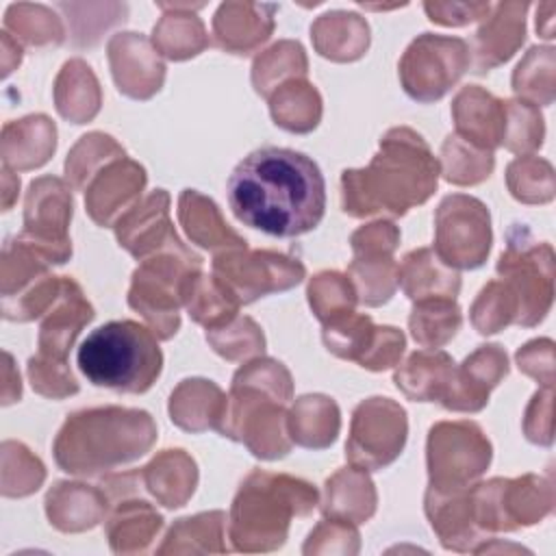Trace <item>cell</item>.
Instances as JSON below:
<instances>
[{
	"label": "cell",
	"instance_id": "cell-1",
	"mask_svg": "<svg viewBox=\"0 0 556 556\" xmlns=\"http://www.w3.org/2000/svg\"><path fill=\"white\" fill-rule=\"evenodd\" d=\"M228 204L235 217L269 237L311 232L326 211V182L317 163L304 152L263 146L232 169Z\"/></svg>",
	"mask_w": 556,
	"mask_h": 556
},
{
	"label": "cell",
	"instance_id": "cell-2",
	"mask_svg": "<svg viewBox=\"0 0 556 556\" xmlns=\"http://www.w3.org/2000/svg\"><path fill=\"white\" fill-rule=\"evenodd\" d=\"M439 161L421 135L406 126L391 128L367 167L341 174V206L352 217L404 215L437 189Z\"/></svg>",
	"mask_w": 556,
	"mask_h": 556
},
{
	"label": "cell",
	"instance_id": "cell-3",
	"mask_svg": "<svg viewBox=\"0 0 556 556\" xmlns=\"http://www.w3.org/2000/svg\"><path fill=\"white\" fill-rule=\"evenodd\" d=\"M293 382L287 367L274 358H254L243 365L226 395V410L219 432L265 460L282 458L291 450L287 413Z\"/></svg>",
	"mask_w": 556,
	"mask_h": 556
},
{
	"label": "cell",
	"instance_id": "cell-4",
	"mask_svg": "<svg viewBox=\"0 0 556 556\" xmlns=\"http://www.w3.org/2000/svg\"><path fill=\"white\" fill-rule=\"evenodd\" d=\"M156 426L139 408H89L70 415L54 439L56 465L76 476H96L143 456Z\"/></svg>",
	"mask_w": 556,
	"mask_h": 556
},
{
	"label": "cell",
	"instance_id": "cell-5",
	"mask_svg": "<svg viewBox=\"0 0 556 556\" xmlns=\"http://www.w3.org/2000/svg\"><path fill=\"white\" fill-rule=\"evenodd\" d=\"M317 504L313 484L285 473L252 471L232 500L228 534L239 552L282 547L291 517H306Z\"/></svg>",
	"mask_w": 556,
	"mask_h": 556
},
{
	"label": "cell",
	"instance_id": "cell-6",
	"mask_svg": "<svg viewBox=\"0 0 556 556\" xmlns=\"http://www.w3.org/2000/svg\"><path fill=\"white\" fill-rule=\"evenodd\" d=\"M156 334L132 319L102 324L91 330L76 352L83 376L117 393H143L161 374L163 354Z\"/></svg>",
	"mask_w": 556,
	"mask_h": 556
},
{
	"label": "cell",
	"instance_id": "cell-7",
	"mask_svg": "<svg viewBox=\"0 0 556 556\" xmlns=\"http://www.w3.org/2000/svg\"><path fill=\"white\" fill-rule=\"evenodd\" d=\"M202 261L180 239L141 261L132 274L128 304L150 324L159 339H169L180 326L182 282Z\"/></svg>",
	"mask_w": 556,
	"mask_h": 556
},
{
	"label": "cell",
	"instance_id": "cell-8",
	"mask_svg": "<svg viewBox=\"0 0 556 556\" xmlns=\"http://www.w3.org/2000/svg\"><path fill=\"white\" fill-rule=\"evenodd\" d=\"M471 513L482 534L513 532L545 519L554 508L549 476L526 473L521 478H491L469 486Z\"/></svg>",
	"mask_w": 556,
	"mask_h": 556
},
{
	"label": "cell",
	"instance_id": "cell-9",
	"mask_svg": "<svg viewBox=\"0 0 556 556\" xmlns=\"http://www.w3.org/2000/svg\"><path fill=\"white\" fill-rule=\"evenodd\" d=\"M506 252L500 254L497 274L517 298L519 326H536L549 311L554 298V250L534 241L523 224L508 230Z\"/></svg>",
	"mask_w": 556,
	"mask_h": 556
},
{
	"label": "cell",
	"instance_id": "cell-10",
	"mask_svg": "<svg viewBox=\"0 0 556 556\" xmlns=\"http://www.w3.org/2000/svg\"><path fill=\"white\" fill-rule=\"evenodd\" d=\"M491 463V443L473 421H439L428 432V476L434 491L473 484Z\"/></svg>",
	"mask_w": 556,
	"mask_h": 556
},
{
	"label": "cell",
	"instance_id": "cell-11",
	"mask_svg": "<svg viewBox=\"0 0 556 556\" xmlns=\"http://www.w3.org/2000/svg\"><path fill=\"white\" fill-rule=\"evenodd\" d=\"M469 63L465 39L424 33L406 48L400 61V80L413 100L428 104L443 98L469 70Z\"/></svg>",
	"mask_w": 556,
	"mask_h": 556
},
{
	"label": "cell",
	"instance_id": "cell-12",
	"mask_svg": "<svg viewBox=\"0 0 556 556\" xmlns=\"http://www.w3.org/2000/svg\"><path fill=\"white\" fill-rule=\"evenodd\" d=\"M491 250L489 208L471 195L443 198L434 213V254L454 269H476Z\"/></svg>",
	"mask_w": 556,
	"mask_h": 556
},
{
	"label": "cell",
	"instance_id": "cell-13",
	"mask_svg": "<svg viewBox=\"0 0 556 556\" xmlns=\"http://www.w3.org/2000/svg\"><path fill=\"white\" fill-rule=\"evenodd\" d=\"M406 410L389 397H369L352 413L345 456L365 471L391 465L406 443Z\"/></svg>",
	"mask_w": 556,
	"mask_h": 556
},
{
	"label": "cell",
	"instance_id": "cell-14",
	"mask_svg": "<svg viewBox=\"0 0 556 556\" xmlns=\"http://www.w3.org/2000/svg\"><path fill=\"white\" fill-rule=\"evenodd\" d=\"M213 276H217L241 304H250L267 293L287 291L302 282L304 265L298 258L269 252L235 248L224 250L213 261Z\"/></svg>",
	"mask_w": 556,
	"mask_h": 556
},
{
	"label": "cell",
	"instance_id": "cell-15",
	"mask_svg": "<svg viewBox=\"0 0 556 556\" xmlns=\"http://www.w3.org/2000/svg\"><path fill=\"white\" fill-rule=\"evenodd\" d=\"M72 219L70 187L54 176L30 182L24 206V230L17 235L48 263H65L72 256L67 226Z\"/></svg>",
	"mask_w": 556,
	"mask_h": 556
},
{
	"label": "cell",
	"instance_id": "cell-16",
	"mask_svg": "<svg viewBox=\"0 0 556 556\" xmlns=\"http://www.w3.org/2000/svg\"><path fill=\"white\" fill-rule=\"evenodd\" d=\"M354 258L348 278L354 285L358 302L380 306L391 300L397 287V265L393 252L400 243V230L391 222H374L361 226L350 237Z\"/></svg>",
	"mask_w": 556,
	"mask_h": 556
},
{
	"label": "cell",
	"instance_id": "cell-17",
	"mask_svg": "<svg viewBox=\"0 0 556 556\" xmlns=\"http://www.w3.org/2000/svg\"><path fill=\"white\" fill-rule=\"evenodd\" d=\"M146 187V169L119 156L106 163L85 189V206L98 226H113L126 211H130Z\"/></svg>",
	"mask_w": 556,
	"mask_h": 556
},
{
	"label": "cell",
	"instance_id": "cell-18",
	"mask_svg": "<svg viewBox=\"0 0 556 556\" xmlns=\"http://www.w3.org/2000/svg\"><path fill=\"white\" fill-rule=\"evenodd\" d=\"M508 374V356L500 345H480L471 356L454 367L452 382L441 397L447 410L478 413L486 406L489 393Z\"/></svg>",
	"mask_w": 556,
	"mask_h": 556
},
{
	"label": "cell",
	"instance_id": "cell-19",
	"mask_svg": "<svg viewBox=\"0 0 556 556\" xmlns=\"http://www.w3.org/2000/svg\"><path fill=\"white\" fill-rule=\"evenodd\" d=\"M109 63L117 89L135 100H148L163 85L165 65L137 33H119L109 41Z\"/></svg>",
	"mask_w": 556,
	"mask_h": 556
},
{
	"label": "cell",
	"instance_id": "cell-20",
	"mask_svg": "<svg viewBox=\"0 0 556 556\" xmlns=\"http://www.w3.org/2000/svg\"><path fill=\"white\" fill-rule=\"evenodd\" d=\"M169 193L156 189L137 202L115 222V237L137 258H148L159 250L172 245L178 235L169 224Z\"/></svg>",
	"mask_w": 556,
	"mask_h": 556
},
{
	"label": "cell",
	"instance_id": "cell-21",
	"mask_svg": "<svg viewBox=\"0 0 556 556\" xmlns=\"http://www.w3.org/2000/svg\"><path fill=\"white\" fill-rule=\"evenodd\" d=\"M43 315L37 356L54 363H67V352L83 326L93 319V308L85 300L80 287L72 278L63 276L61 291Z\"/></svg>",
	"mask_w": 556,
	"mask_h": 556
},
{
	"label": "cell",
	"instance_id": "cell-22",
	"mask_svg": "<svg viewBox=\"0 0 556 556\" xmlns=\"http://www.w3.org/2000/svg\"><path fill=\"white\" fill-rule=\"evenodd\" d=\"M452 115L456 122V132L467 143L493 152L502 146L506 126V104L478 85L463 87L454 102Z\"/></svg>",
	"mask_w": 556,
	"mask_h": 556
},
{
	"label": "cell",
	"instance_id": "cell-23",
	"mask_svg": "<svg viewBox=\"0 0 556 556\" xmlns=\"http://www.w3.org/2000/svg\"><path fill=\"white\" fill-rule=\"evenodd\" d=\"M426 515L441 545L454 552H476L478 543L489 541L473 521L469 486L460 491H426Z\"/></svg>",
	"mask_w": 556,
	"mask_h": 556
},
{
	"label": "cell",
	"instance_id": "cell-24",
	"mask_svg": "<svg viewBox=\"0 0 556 556\" xmlns=\"http://www.w3.org/2000/svg\"><path fill=\"white\" fill-rule=\"evenodd\" d=\"M526 2H500L473 39V72L482 74L508 61L526 37Z\"/></svg>",
	"mask_w": 556,
	"mask_h": 556
},
{
	"label": "cell",
	"instance_id": "cell-25",
	"mask_svg": "<svg viewBox=\"0 0 556 556\" xmlns=\"http://www.w3.org/2000/svg\"><path fill=\"white\" fill-rule=\"evenodd\" d=\"M274 11V4H222L213 17L215 41L232 54H250L271 35Z\"/></svg>",
	"mask_w": 556,
	"mask_h": 556
},
{
	"label": "cell",
	"instance_id": "cell-26",
	"mask_svg": "<svg viewBox=\"0 0 556 556\" xmlns=\"http://www.w3.org/2000/svg\"><path fill=\"white\" fill-rule=\"evenodd\" d=\"M109 504L102 486L56 482L46 495V515L61 532H83L104 519Z\"/></svg>",
	"mask_w": 556,
	"mask_h": 556
},
{
	"label": "cell",
	"instance_id": "cell-27",
	"mask_svg": "<svg viewBox=\"0 0 556 556\" xmlns=\"http://www.w3.org/2000/svg\"><path fill=\"white\" fill-rule=\"evenodd\" d=\"M397 285L413 300L450 298L454 300L460 291V276L454 267L445 265L434 250L419 248L404 256L397 265Z\"/></svg>",
	"mask_w": 556,
	"mask_h": 556
},
{
	"label": "cell",
	"instance_id": "cell-28",
	"mask_svg": "<svg viewBox=\"0 0 556 556\" xmlns=\"http://www.w3.org/2000/svg\"><path fill=\"white\" fill-rule=\"evenodd\" d=\"M454 361L447 352L426 348L413 352L397 369H395V387L413 402H441L445 395L452 374Z\"/></svg>",
	"mask_w": 556,
	"mask_h": 556
},
{
	"label": "cell",
	"instance_id": "cell-29",
	"mask_svg": "<svg viewBox=\"0 0 556 556\" xmlns=\"http://www.w3.org/2000/svg\"><path fill=\"white\" fill-rule=\"evenodd\" d=\"M224 410L226 395L215 382L202 378L182 380L169 397V417L187 432H202L208 428L219 430Z\"/></svg>",
	"mask_w": 556,
	"mask_h": 556
},
{
	"label": "cell",
	"instance_id": "cell-30",
	"mask_svg": "<svg viewBox=\"0 0 556 556\" xmlns=\"http://www.w3.org/2000/svg\"><path fill=\"white\" fill-rule=\"evenodd\" d=\"M146 489L167 508L185 506L198 484V467L185 450H165L139 469Z\"/></svg>",
	"mask_w": 556,
	"mask_h": 556
},
{
	"label": "cell",
	"instance_id": "cell-31",
	"mask_svg": "<svg viewBox=\"0 0 556 556\" xmlns=\"http://www.w3.org/2000/svg\"><path fill=\"white\" fill-rule=\"evenodd\" d=\"M321 513L352 523L367 521L376 513V489L365 469L352 465L330 476L324 486Z\"/></svg>",
	"mask_w": 556,
	"mask_h": 556
},
{
	"label": "cell",
	"instance_id": "cell-32",
	"mask_svg": "<svg viewBox=\"0 0 556 556\" xmlns=\"http://www.w3.org/2000/svg\"><path fill=\"white\" fill-rule=\"evenodd\" d=\"M178 219L185 226L189 239L208 250H235L245 248L241 239L222 219L219 208L213 200L198 193L195 189H185L178 200Z\"/></svg>",
	"mask_w": 556,
	"mask_h": 556
},
{
	"label": "cell",
	"instance_id": "cell-33",
	"mask_svg": "<svg viewBox=\"0 0 556 556\" xmlns=\"http://www.w3.org/2000/svg\"><path fill=\"white\" fill-rule=\"evenodd\" d=\"M182 304L191 319L202 324L206 330L219 328L235 319L241 306L237 295L217 276H206L202 269H193L185 278Z\"/></svg>",
	"mask_w": 556,
	"mask_h": 556
},
{
	"label": "cell",
	"instance_id": "cell-34",
	"mask_svg": "<svg viewBox=\"0 0 556 556\" xmlns=\"http://www.w3.org/2000/svg\"><path fill=\"white\" fill-rule=\"evenodd\" d=\"M315 50L330 61H354L369 46V28L356 13L330 11L311 26Z\"/></svg>",
	"mask_w": 556,
	"mask_h": 556
},
{
	"label": "cell",
	"instance_id": "cell-35",
	"mask_svg": "<svg viewBox=\"0 0 556 556\" xmlns=\"http://www.w3.org/2000/svg\"><path fill=\"white\" fill-rule=\"evenodd\" d=\"M339 406L326 395H302L287 413V430L291 441L302 447L324 450L339 434Z\"/></svg>",
	"mask_w": 556,
	"mask_h": 556
},
{
	"label": "cell",
	"instance_id": "cell-36",
	"mask_svg": "<svg viewBox=\"0 0 556 556\" xmlns=\"http://www.w3.org/2000/svg\"><path fill=\"white\" fill-rule=\"evenodd\" d=\"M15 137L2 132L4 167L30 169L43 165L56 146V128L46 115H28L20 122L7 124Z\"/></svg>",
	"mask_w": 556,
	"mask_h": 556
},
{
	"label": "cell",
	"instance_id": "cell-37",
	"mask_svg": "<svg viewBox=\"0 0 556 556\" xmlns=\"http://www.w3.org/2000/svg\"><path fill=\"white\" fill-rule=\"evenodd\" d=\"M163 526V517L143 500L115 504L106 519V536L115 554L143 552Z\"/></svg>",
	"mask_w": 556,
	"mask_h": 556
},
{
	"label": "cell",
	"instance_id": "cell-38",
	"mask_svg": "<svg viewBox=\"0 0 556 556\" xmlns=\"http://www.w3.org/2000/svg\"><path fill=\"white\" fill-rule=\"evenodd\" d=\"M54 100L59 113L74 124H85L98 113L100 87L85 61L72 59L63 65L61 74L56 76Z\"/></svg>",
	"mask_w": 556,
	"mask_h": 556
},
{
	"label": "cell",
	"instance_id": "cell-39",
	"mask_svg": "<svg viewBox=\"0 0 556 556\" xmlns=\"http://www.w3.org/2000/svg\"><path fill=\"white\" fill-rule=\"evenodd\" d=\"M274 122L289 132H308L319 124L321 98L304 78L282 80L269 96Z\"/></svg>",
	"mask_w": 556,
	"mask_h": 556
},
{
	"label": "cell",
	"instance_id": "cell-40",
	"mask_svg": "<svg viewBox=\"0 0 556 556\" xmlns=\"http://www.w3.org/2000/svg\"><path fill=\"white\" fill-rule=\"evenodd\" d=\"M165 13L161 22L154 26L152 43L154 50L172 61H182L202 52L208 43L204 24L193 13H182L180 4H159Z\"/></svg>",
	"mask_w": 556,
	"mask_h": 556
},
{
	"label": "cell",
	"instance_id": "cell-41",
	"mask_svg": "<svg viewBox=\"0 0 556 556\" xmlns=\"http://www.w3.org/2000/svg\"><path fill=\"white\" fill-rule=\"evenodd\" d=\"M224 526L226 515L222 510L178 519L156 552H226V545L222 543Z\"/></svg>",
	"mask_w": 556,
	"mask_h": 556
},
{
	"label": "cell",
	"instance_id": "cell-42",
	"mask_svg": "<svg viewBox=\"0 0 556 556\" xmlns=\"http://www.w3.org/2000/svg\"><path fill=\"white\" fill-rule=\"evenodd\" d=\"M408 326L421 348H441L460 328V308L450 298L419 300L413 306Z\"/></svg>",
	"mask_w": 556,
	"mask_h": 556
},
{
	"label": "cell",
	"instance_id": "cell-43",
	"mask_svg": "<svg viewBox=\"0 0 556 556\" xmlns=\"http://www.w3.org/2000/svg\"><path fill=\"white\" fill-rule=\"evenodd\" d=\"M308 72L304 48L298 41H280L265 50L252 65L256 93L269 98L282 78H304Z\"/></svg>",
	"mask_w": 556,
	"mask_h": 556
},
{
	"label": "cell",
	"instance_id": "cell-44",
	"mask_svg": "<svg viewBox=\"0 0 556 556\" xmlns=\"http://www.w3.org/2000/svg\"><path fill=\"white\" fill-rule=\"evenodd\" d=\"M493 152L480 150L458 135H450L441 146L439 172L452 185H478L493 172Z\"/></svg>",
	"mask_w": 556,
	"mask_h": 556
},
{
	"label": "cell",
	"instance_id": "cell-45",
	"mask_svg": "<svg viewBox=\"0 0 556 556\" xmlns=\"http://www.w3.org/2000/svg\"><path fill=\"white\" fill-rule=\"evenodd\" d=\"M126 156L122 146H117V141L104 132H89L85 137H80V141L72 148V152L67 154L65 161V174H67V182L74 189H87L89 180L111 161Z\"/></svg>",
	"mask_w": 556,
	"mask_h": 556
},
{
	"label": "cell",
	"instance_id": "cell-46",
	"mask_svg": "<svg viewBox=\"0 0 556 556\" xmlns=\"http://www.w3.org/2000/svg\"><path fill=\"white\" fill-rule=\"evenodd\" d=\"M376 328L378 326H374L369 315H358L352 311L326 321L321 337L326 348L334 356L345 361H356L361 365V361L365 358V354L374 343Z\"/></svg>",
	"mask_w": 556,
	"mask_h": 556
},
{
	"label": "cell",
	"instance_id": "cell-47",
	"mask_svg": "<svg viewBox=\"0 0 556 556\" xmlns=\"http://www.w3.org/2000/svg\"><path fill=\"white\" fill-rule=\"evenodd\" d=\"M513 91L530 104L554 100V48H530L513 74Z\"/></svg>",
	"mask_w": 556,
	"mask_h": 556
},
{
	"label": "cell",
	"instance_id": "cell-48",
	"mask_svg": "<svg viewBox=\"0 0 556 556\" xmlns=\"http://www.w3.org/2000/svg\"><path fill=\"white\" fill-rule=\"evenodd\" d=\"M506 185L515 200L526 204H545L554 198V169L545 159L523 154L508 165Z\"/></svg>",
	"mask_w": 556,
	"mask_h": 556
},
{
	"label": "cell",
	"instance_id": "cell-49",
	"mask_svg": "<svg viewBox=\"0 0 556 556\" xmlns=\"http://www.w3.org/2000/svg\"><path fill=\"white\" fill-rule=\"evenodd\" d=\"M469 313L480 334H493L517 321V298L502 278L491 280L482 287Z\"/></svg>",
	"mask_w": 556,
	"mask_h": 556
},
{
	"label": "cell",
	"instance_id": "cell-50",
	"mask_svg": "<svg viewBox=\"0 0 556 556\" xmlns=\"http://www.w3.org/2000/svg\"><path fill=\"white\" fill-rule=\"evenodd\" d=\"M356 302L352 280L339 271H319L308 282V304L321 324L352 313Z\"/></svg>",
	"mask_w": 556,
	"mask_h": 556
},
{
	"label": "cell",
	"instance_id": "cell-51",
	"mask_svg": "<svg viewBox=\"0 0 556 556\" xmlns=\"http://www.w3.org/2000/svg\"><path fill=\"white\" fill-rule=\"evenodd\" d=\"M506 104V126L502 146L517 154H530L543 143L545 124L536 104L526 100H504Z\"/></svg>",
	"mask_w": 556,
	"mask_h": 556
},
{
	"label": "cell",
	"instance_id": "cell-52",
	"mask_svg": "<svg viewBox=\"0 0 556 556\" xmlns=\"http://www.w3.org/2000/svg\"><path fill=\"white\" fill-rule=\"evenodd\" d=\"M206 341L228 361L254 356L265 348V337L250 317H235L219 328L206 330Z\"/></svg>",
	"mask_w": 556,
	"mask_h": 556
},
{
	"label": "cell",
	"instance_id": "cell-53",
	"mask_svg": "<svg viewBox=\"0 0 556 556\" xmlns=\"http://www.w3.org/2000/svg\"><path fill=\"white\" fill-rule=\"evenodd\" d=\"M4 24H7V28H13L24 41H28L33 46L59 43L63 39L61 22L46 7L13 4L7 11Z\"/></svg>",
	"mask_w": 556,
	"mask_h": 556
},
{
	"label": "cell",
	"instance_id": "cell-54",
	"mask_svg": "<svg viewBox=\"0 0 556 556\" xmlns=\"http://www.w3.org/2000/svg\"><path fill=\"white\" fill-rule=\"evenodd\" d=\"M358 530L352 521L326 517L308 534L302 552L304 554H356L358 552Z\"/></svg>",
	"mask_w": 556,
	"mask_h": 556
},
{
	"label": "cell",
	"instance_id": "cell-55",
	"mask_svg": "<svg viewBox=\"0 0 556 556\" xmlns=\"http://www.w3.org/2000/svg\"><path fill=\"white\" fill-rule=\"evenodd\" d=\"M28 378L33 389L48 397H65L78 391V382L67 369V363L46 361L37 354L28 361Z\"/></svg>",
	"mask_w": 556,
	"mask_h": 556
},
{
	"label": "cell",
	"instance_id": "cell-56",
	"mask_svg": "<svg viewBox=\"0 0 556 556\" xmlns=\"http://www.w3.org/2000/svg\"><path fill=\"white\" fill-rule=\"evenodd\" d=\"M404 334L402 330L393 326H378L374 343L365 358L361 361V367L371 369V371H382L393 365H397L402 352H404Z\"/></svg>",
	"mask_w": 556,
	"mask_h": 556
},
{
	"label": "cell",
	"instance_id": "cell-57",
	"mask_svg": "<svg viewBox=\"0 0 556 556\" xmlns=\"http://www.w3.org/2000/svg\"><path fill=\"white\" fill-rule=\"evenodd\" d=\"M523 432L528 441L539 445H552L554 439V424H552V387H543L534 393L526 419H523Z\"/></svg>",
	"mask_w": 556,
	"mask_h": 556
},
{
	"label": "cell",
	"instance_id": "cell-58",
	"mask_svg": "<svg viewBox=\"0 0 556 556\" xmlns=\"http://www.w3.org/2000/svg\"><path fill=\"white\" fill-rule=\"evenodd\" d=\"M517 365L523 374L539 380L543 387L554 382V343L552 339H534L517 352Z\"/></svg>",
	"mask_w": 556,
	"mask_h": 556
},
{
	"label": "cell",
	"instance_id": "cell-59",
	"mask_svg": "<svg viewBox=\"0 0 556 556\" xmlns=\"http://www.w3.org/2000/svg\"><path fill=\"white\" fill-rule=\"evenodd\" d=\"M430 22L443 26H465L473 20L489 15L491 4L484 2H426L424 4Z\"/></svg>",
	"mask_w": 556,
	"mask_h": 556
}]
</instances>
